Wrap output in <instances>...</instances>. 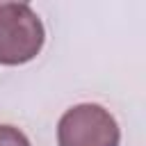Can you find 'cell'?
I'll return each instance as SVG.
<instances>
[{"instance_id":"obj_1","label":"cell","mask_w":146,"mask_h":146,"mask_svg":"<svg viewBox=\"0 0 146 146\" xmlns=\"http://www.w3.org/2000/svg\"><path fill=\"white\" fill-rule=\"evenodd\" d=\"M46 41V30L27 2H0V64L32 62Z\"/></svg>"},{"instance_id":"obj_2","label":"cell","mask_w":146,"mask_h":146,"mask_svg":"<svg viewBox=\"0 0 146 146\" xmlns=\"http://www.w3.org/2000/svg\"><path fill=\"white\" fill-rule=\"evenodd\" d=\"M121 130L116 119L98 103L68 107L57 123L59 146H119Z\"/></svg>"},{"instance_id":"obj_3","label":"cell","mask_w":146,"mask_h":146,"mask_svg":"<svg viewBox=\"0 0 146 146\" xmlns=\"http://www.w3.org/2000/svg\"><path fill=\"white\" fill-rule=\"evenodd\" d=\"M0 146H32V144L18 128L2 123L0 125Z\"/></svg>"}]
</instances>
